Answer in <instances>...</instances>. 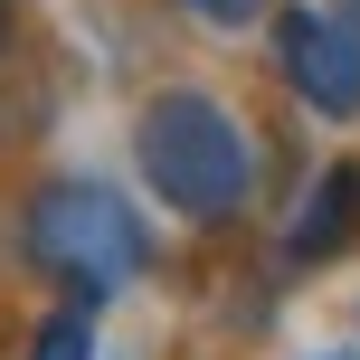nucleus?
Returning <instances> with one entry per match:
<instances>
[{"mask_svg": "<svg viewBox=\"0 0 360 360\" xmlns=\"http://www.w3.org/2000/svg\"><path fill=\"white\" fill-rule=\"evenodd\" d=\"M133 171H143V190L162 199L171 218H190V228L237 218L247 190H256V152H247L237 114L218 105L209 86H162L133 114Z\"/></svg>", "mask_w": 360, "mask_h": 360, "instance_id": "nucleus-1", "label": "nucleus"}, {"mask_svg": "<svg viewBox=\"0 0 360 360\" xmlns=\"http://www.w3.org/2000/svg\"><path fill=\"white\" fill-rule=\"evenodd\" d=\"M19 247H29V266L48 275V285H67V304H114V294L152 266L143 209H133L114 180H95V171L38 180L29 209H19Z\"/></svg>", "mask_w": 360, "mask_h": 360, "instance_id": "nucleus-2", "label": "nucleus"}, {"mask_svg": "<svg viewBox=\"0 0 360 360\" xmlns=\"http://www.w3.org/2000/svg\"><path fill=\"white\" fill-rule=\"evenodd\" d=\"M275 67L313 114H360V19L351 10H275Z\"/></svg>", "mask_w": 360, "mask_h": 360, "instance_id": "nucleus-3", "label": "nucleus"}, {"mask_svg": "<svg viewBox=\"0 0 360 360\" xmlns=\"http://www.w3.org/2000/svg\"><path fill=\"white\" fill-rule=\"evenodd\" d=\"M360 237V162H323L304 190V209L285 218V256L294 266H323V256H342Z\"/></svg>", "mask_w": 360, "mask_h": 360, "instance_id": "nucleus-4", "label": "nucleus"}, {"mask_svg": "<svg viewBox=\"0 0 360 360\" xmlns=\"http://www.w3.org/2000/svg\"><path fill=\"white\" fill-rule=\"evenodd\" d=\"M19 360H95V304H57L48 323L29 332Z\"/></svg>", "mask_w": 360, "mask_h": 360, "instance_id": "nucleus-5", "label": "nucleus"}, {"mask_svg": "<svg viewBox=\"0 0 360 360\" xmlns=\"http://www.w3.org/2000/svg\"><path fill=\"white\" fill-rule=\"evenodd\" d=\"M190 19H209V29H256L266 19V0H180Z\"/></svg>", "mask_w": 360, "mask_h": 360, "instance_id": "nucleus-6", "label": "nucleus"}, {"mask_svg": "<svg viewBox=\"0 0 360 360\" xmlns=\"http://www.w3.org/2000/svg\"><path fill=\"white\" fill-rule=\"evenodd\" d=\"M0 48H10V0H0Z\"/></svg>", "mask_w": 360, "mask_h": 360, "instance_id": "nucleus-7", "label": "nucleus"}, {"mask_svg": "<svg viewBox=\"0 0 360 360\" xmlns=\"http://www.w3.org/2000/svg\"><path fill=\"white\" fill-rule=\"evenodd\" d=\"M323 360H342V351H323Z\"/></svg>", "mask_w": 360, "mask_h": 360, "instance_id": "nucleus-8", "label": "nucleus"}]
</instances>
